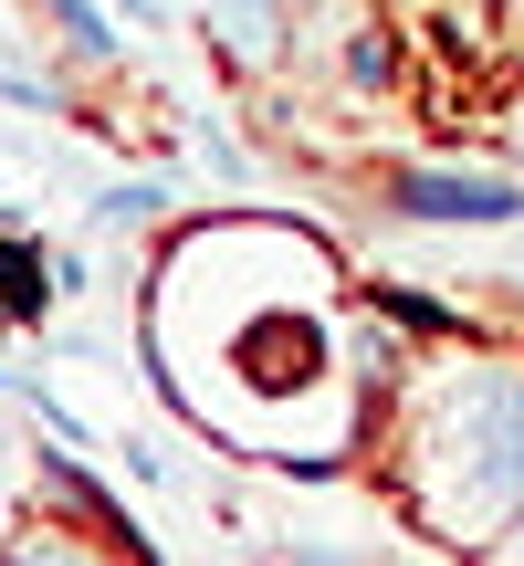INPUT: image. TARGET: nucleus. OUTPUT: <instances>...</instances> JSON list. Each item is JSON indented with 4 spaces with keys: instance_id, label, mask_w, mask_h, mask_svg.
<instances>
[{
    "instance_id": "obj_1",
    "label": "nucleus",
    "mask_w": 524,
    "mask_h": 566,
    "mask_svg": "<svg viewBox=\"0 0 524 566\" xmlns=\"http://www.w3.org/2000/svg\"><path fill=\"white\" fill-rule=\"evenodd\" d=\"M388 493L430 546L483 556V535L524 514V357H493L483 336H441V357H409Z\"/></svg>"
},
{
    "instance_id": "obj_2",
    "label": "nucleus",
    "mask_w": 524,
    "mask_h": 566,
    "mask_svg": "<svg viewBox=\"0 0 524 566\" xmlns=\"http://www.w3.org/2000/svg\"><path fill=\"white\" fill-rule=\"evenodd\" d=\"M388 221L409 231H524V168L504 158H399Z\"/></svg>"
},
{
    "instance_id": "obj_3",
    "label": "nucleus",
    "mask_w": 524,
    "mask_h": 566,
    "mask_svg": "<svg viewBox=\"0 0 524 566\" xmlns=\"http://www.w3.org/2000/svg\"><path fill=\"white\" fill-rule=\"evenodd\" d=\"M189 21L231 84H262L294 63V0H189Z\"/></svg>"
},
{
    "instance_id": "obj_4",
    "label": "nucleus",
    "mask_w": 524,
    "mask_h": 566,
    "mask_svg": "<svg viewBox=\"0 0 524 566\" xmlns=\"http://www.w3.org/2000/svg\"><path fill=\"white\" fill-rule=\"evenodd\" d=\"M42 32H53L63 63H84V74H126V11L116 0H42Z\"/></svg>"
},
{
    "instance_id": "obj_5",
    "label": "nucleus",
    "mask_w": 524,
    "mask_h": 566,
    "mask_svg": "<svg viewBox=\"0 0 524 566\" xmlns=\"http://www.w3.org/2000/svg\"><path fill=\"white\" fill-rule=\"evenodd\" d=\"M63 304V263L21 231H0V325H42Z\"/></svg>"
},
{
    "instance_id": "obj_6",
    "label": "nucleus",
    "mask_w": 524,
    "mask_h": 566,
    "mask_svg": "<svg viewBox=\"0 0 524 566\" xmlns=\"http://www.w3.org/2000/svg\"><path fill=\"white\" fill-rule=\"evenodd\" d=\"M42 483H53V504H74V514H84V525H95L116 556H137V535H126V504H116V493H105L95 472L74 462V451H53V462H42Z\"/></svg>"
},
{
    "instance_id": "obj_7",
    "label": "nucleus",
    "mask_w": 524,
    "mask_h": 566,
    "mask_svg": "<svg viewBox=\"0 0 524 566\" xmlns=\"http://www.w3.org/2000/svg\"><path fill=\"white\" fill-rule=\"evenodd\" d=\"M158 221H168V189H158V179H116V189H95V231H105V242H147Z\"/></svg>"
},
{
    "instance_id": "obj_8",
    "label": "nucleus",
    "mask_w": 524,
    "mask_h": 566,
    "mask_svg": "<svg viewBox=\"0 0 524 566\" xmlns=\"http://www.w3.org/2000/svg\"><path fill=\"white\" fill-rule=\"evenodd\" d=\"M483 556H493V566H524V514H514V525H493V535H483Z\"/></svg>"
},
{
    "instance_id": "obj_9",
    "label": "nucleus",
    "mask_w": 524,
    "mask_h": 566,
    "mask_svg": "<svg viewBox=\"0 0 524 566\" xmlns=\"http://www.w3.org/2000/svg\"><path fill=\"white\" fill-rule=\"evenodd\" d=\"M116 11H126V21H137V32H158V0H116Z\"/></svg>"
},
{
    "instance_id": "obj_10",
    "label": "nucleus",
    "mask_w": 524,
    "mask_h": 566,
    "mask_svg": "<svg viewBox=\"0 0 524 566\" xmlns=\"http://www.w3.org/2000/svg\"><path fill=\"white\" fill-rule=\"evenodd\" d=\"M0 535H11V504H0Z\"/></svg>"
},
{
    "instance_id": "obj_11",
    "label": "nucleus",
    "mask_w": 524,
    "mask_h": 566,
    "mask_svg": "<svg viewBox=\"0 0 524 566\" xmlns=\"http://www.w3.org/2000/svg\"><path fill=\"white\" fill-rule=\"evenodd\" d=\"M0 388H11V367H0Z\"/></svg>"
}]
</instances>
